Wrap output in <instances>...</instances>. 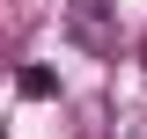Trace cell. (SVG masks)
<instances>
[{"label":"cell","mask_w":147,"mask_h":139,"mask_svg":"<svg viewBox=\"0 0 147 139\" xmlns=\"http://www.w3.org/2000/svg\"><path fill=\"white\" fill-rule=\"evenodd\" d=\"M15 88L30 95V103H52V95H59V73H52V66H22V81H15Z\"/></svg>","instance_id":"2"},{"label":"cell","mask_w":147,"mask_h":139,"mask_svg":"<svg viewBox=\"0 0 147 139\" xmlns=\"http://www.w3.org/2000/svg\"><path fill=\"white\" fill-rule=\"evenodd\" d=\"M66 37L81 51H118V29H110V7L103 0H74L66 7Z\"/></svg>","instance_id":"1"}]
</instances>
